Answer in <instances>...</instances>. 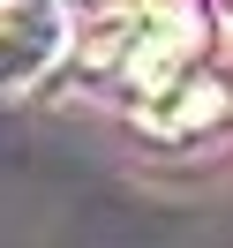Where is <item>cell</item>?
<instances>
[{
    "mask_svg": "<svg viewBox=\"0 0 233 248\" xmlns=\"http://www.w3.org/2000/svg\"><path fill=\"white\" fill-rule=\"evenodd\" d=\"M68 0H0V91H31L68 53Z\"/></svg>",
    "mask_w": 233,
    "mask_h": 248,
    "instance_id": "2",
    "label": "cell"
},
{
    "mask_svg": "<svg viewBox=\"0 0 233 248\" xmlns=\"http://www.w3.org/2000/svg\"><path fill=\"white\" fill-rule=\"evenodd\" d=\"M203 46H211L203 0H143L113 68L128 76V91L151 98V91H166V83H181L188 68H203Z\"/></svg>",
    "mask_w": 233,
    "mask_h": 248,
    "instance_id": "1",
    "label": "cell"
},
{
    "mask_svg": "<svg viewBox=\"0 0 233 248\" xmlns=\"http://www.w3.org/2000/svg\"><path fill=\"white\" fill-rule=\"evenodd\" d=\"M136 121L151 128V136H166V143H188V136H203V128L226 121V91H218V76L188 68L181 83H166V91L136 98Z\"/></svg>",
    "mask_w": 233,
    "mask_h": 248,
    "instance_id": "3",
    "label": "cell"
}]
</instances>
